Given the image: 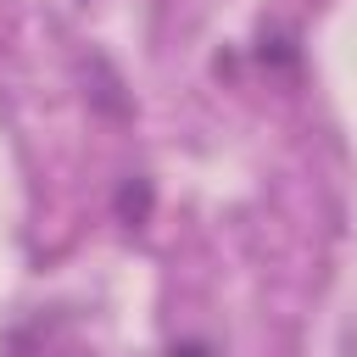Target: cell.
<instances>
[{"mask_svg": "<svg viewBox=\"0 0 357 357\" xmlns=\"http://www.w3.org/2000/svg\"><path fill=\"white\" fill-rule=\"evenodd\" d=\"M117 212H123L128 223H145V212H151V184H145V178L123 184V195H117Z\"/></svg>", "mask_w": 357, "mask_h": 357, "instance_id": "6da1fadb", "label": "cell"}]
</instances>
